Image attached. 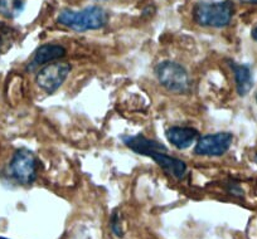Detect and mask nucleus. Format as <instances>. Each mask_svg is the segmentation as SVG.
<instances>
[{"mask_svg": "<svg viewBox=\"0 0 257 239\" xmlns=\"http://www.w3.org/2000/svg\"><path fill=\"white\" fill-rule=\"evenodd\" d=\"M110 229H111V231H112L113 235L117 236V238H122L123 236L122 224H121L120 214H118L117 210H113L112 214H111Z\"/></svg>", "mask_w": 257, "mask_h": 239, "instance_id": "ddd939ff", "label": "nucleus"}, {"mask_svg": "<svg viewBox=\"0 0 257 239\" xmlns=\"http://www.w3.org/2000/svg\"><path fill=\"white\" fill-rule=\"evenodd\" d=\"M9 174L19 185H32L38 176V160L28 149H18L9 162Z\"/></svg>", "mask_w": 257, "mask_h": 239, "instance_id": "20e7f679", "label": "nucleus"}, {"mask_svg": "<svg viewBox=\"0 0 257 239\" xmlns=\"http://www.w3.org/2000/svg\"><path fill=\"white\" fill-rule=\"evenodd\" d=\"M71 70L72 67L67 62L57 61V62L48 63V65L43 66L37 73L36 82L41 90H43L48 95H52L63 86V83L70 76Z\"/></svg>", "mask_w": 257, "mask_h": 239, "instance_id": "39448f33", "label": "nucleus"}, {"mask_svg": "<svg viewBox=\"0 0 257 239\" xmlns=\"http://www.w3.org/2000/svg\"><path fill=\"white\" fill-rule=\"evenodd\" d=\"M229 67H231L232 72L234 75V82H236V90L241 97L248 95L251 91L252 86H253V81H252V72L249 70L248 66L239 65V63L229 61Z\"/></svg>", "mask_w": 257, "mask_h": 239, "instance_id": "9b49d317", "label": "nucleus"}, {"mask_svg": "<svg viewBox=\"0 0 257 239\" xmlns=\"http://www.w3.org/2000/svg\"><path fill=\"white\" fill-rule=\"evenodd\" d=\"M239 3H246V4H257V0H238Z\"/></svg>", "mask_w": 257, "mask_h": 239, "instance_id": "4468645a", "label": "nucleus"}, {"mask_svg": "<svg viewBox=\"0 0 257 239\" xmlns=\"http://www.w3.org/2000/svg\"><path fill=\"white\" fill-rule=\"evenodd\" d=\"M168 141L178 150H187L196 144L199 137L198 130L188 126H172L165 131Z\"/></svg>", "mask_w": 257, "mask_h": 239, "instance_id": "1a4fd4ad", "label": "nucleus"}, {"mask_svg": "<svg viewBox=\"0 0 257 239\" xmlns=\"http://www.w3.org/2000/svg\"><path fill=\"white\" fill-rule=\"evenodd\" d=\"M0 239H8V238H0Z\"/></svg>", "mask_w": 257, "mask_h": 239, "instance_id": "f3484780", "label": "nucleus"}, {"mask_svg": "<svg viewBox=\"0 0 257 239\" xmlns=\"http://www.w3.org/2000/svg\"><path fill=\"white\" fill-rule=\"evenodd\" d=\"M158 82L169 92L187 93L190 88V77L184 66L175 61H162L154 68Z\"/></svg>", "mask_w": 257, "mask_h": 239, "instance_id": "7ed1b4c3", "label": "nucleus"}, {"mask_svg": "<svg viewBox=\"0 0 257 239\" xmlns=\"http://www.w3.org/2000/svg\"><path fill=\"white\" fill-rule=\"evenodd\" d=\"M153 160L173 177H175L177 180H183L187 176L188 167L183 160L178 159V157L170 156L167 152H155L152 156Z\"/></svg>", "mask_w": 257, "mask_h": 239, "instance_id": "9d476101", "label": "nucleus"}, {"mask_svg": "<svg viewBox=\"0 0 257 239\" xmlns=\"http://www.w3.org/2000/svg\"><path fill=\"white\" fill-rule=\"evenodd\" d=\"M121 140L126 147H128L135 154L143 155V156L150 157L155 152H165L168 150L167 146L160 141L149 139L142 134L132 135V136L123 135L121 136Z\"/></svg>", "mask_w": 257, "mask_h": 239, "instance_id": "0eeeda50", "label": "nucleus"}, {"mask_svg": "<svg viewBox=\"0 0 257 239\" xmlns=\"http://www.w3.org/2000/svg\"><path fill=\"white\" fill-rule=\"evenodd\" d=\"M67 54V51L61 44H54V43H47L37 48L34 52L33 57L29 61L28 71H34L38 67H43V66L48 65V63L57 62L59 59L64 58Z\"/></svg>", "mask_w": 257, "mask_h": 239, "instance_id": "6e6552de", "label": "nucleus"}, {"mask_svg": "<svg viewBox=\"0 0 257 239\" xmlns=\"http://www.w3.org/2000/svg\"><path fill=\"white\" fill-rule=\"evenodd\" d=\"M252 38H253L254 39V41H256L257 42V26L256 27H254V28H253V31H252Z\"/></svg>", "mask_w": 257, "mask_h": 239, "instance_id": "2eb2a0df", "label": "nucleus"}, {"mask_svg": "<svg viewBox=\"0 0 257 239\" xmlns=\"http://www.w3.org/2000/svg\"><path fill=\"white\" fill-rule=\"evenodd\" d=\"M57 22L66 28L83 33L103 28L108 22V14L98 6L86 7L82 11L77 12L64 9L59 13Z\"/></svg>", "mask_w": 257, "mask_h": 239, "instance_id": "f257e3e1", "label": "nucleus"}, {"mask_svg": "<svg viewBox=\"0 0 257 239\" xmlns=\"http://www.w3.org/2000/svg\"><path fill=\"white\" fill-rule=\"evenodd\" d=\"M254 162L257 164V152H256V155H254Z\"/></svg>", "mask_w": 257, "mask_h": 239, "instance_id": "dca6fc26", "label": "nucleus"}, {"mask_svg": "<svg viewBox=\"0 0 257 239\" xmlns=\"http://www.w3.org/2000/svg\"><path fill=\"white\" fill-rule=\"evenodd\" d=\"M256 101H257V95H256Z\"/></svg>", "mask_w": 257, "mask_h": 239, "instance_id": "a211bd4d", "label": "nucleus"}, {"mask_svg": "<svg viewBox=\"0 0 257 239\" xmlns=\"http://www.w3.org/2000/svg\"><path fill=\"white\" fill-rule=\"evenodd\" d=\"M26 8L24 0H0V14L7 19H16Z\"/></svg>", "mask_w": 257, "mask_h": 239, "instance_id": "f8f14e48", "label": "nucleus"}, {"mask_svg": "<svg viewBox=\"0 0 257 239\" xmlns=\"http://www.w3.org/2000/svg\"><path fill=\"white\" fill-rule=\"evenodd\" d=\"M233 141L231 132L222 131L216 134H208L198 137L194 146V154L198 156L218 157L226 154Z\"/></svg>", "mask_w": 257, "mask_h": 239, "instance_id": "423d86ee", "label": "nucleus"}, {"mask_svg": "<svg viewBox=\"0 0 257 239\" xmlns=\"http://www.w3.org/2000/svg\"><path fill=\"white\" fill-rule=\"evenodd\" d=\"M233 17V4L224 2H202L193 9V19L198 26L207 28H224Z\"/></svg>", "mask_w": 257, "mask_h": 239, "instance_id": "f03ea898", "label": "nucleus"}]
</instances>
